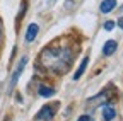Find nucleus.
Listing matches in <instances>:
<instances>
[{
  "label": "nucleus",
  "instance_id": "nucleus-1",
  "mask_svg": "<svg viewBox=\"0 0 123 121\" xmlns=\"http://www.w3.org/2000/svg\"><path fill=\"white\" fill-rule=\"evenodd\" d=\"M75 51L72 53L70 48H44L39 56V63L53 73H65L70 65Z\"/></svg>",
  "mask_w": 123,
  "mask_h": 121
},
{
  "label": "nucleus",
  "instance_id": "nucleus-2",
  "mask_svg": "<svg viewBox=\"0 0 123 121\" xmlns=\"http://www.w3.org/2000/svg\"><path fill=\"white\" fill-rule=\"evenodd\" d=\"M58 104H60V102H51V104L43 106V108L38 111V114H36V119H38V121H50V119L56 114Z\"/></svg>",
  "mask_w": 123,
  "mask_h": 121
},
{
  "label": "nucleus",
  "instance_id": "nucleus-3",
  "mask_svg": "<svg viewBox=\"0 0 123 121\" xmlns=\"http://www.w3.org/2000/svg\"><path fill=\"white\" fill-rule=\"evenodd\" d=\"M26 63H27V56H22V58H21V62H19V65H17V68H15V72L12 73V79H10V89L15 87V84H17V80H19V77H21V73H22V70H24V67H26Z\"/></svg>",
  "mask_w": 123,
  "mask_h": 121
},
{
  "label": "nucleus",
  "instance_id": "nucleus-4",
  "mask_svg": "<svg viewBox=\"0 0 123 121\" xmlns=\"http://www.w3.org/2000/svg\"><path fill=\"white\" fill-rule=\"evenodd\" d=\"M110 97H111V94L108 92V90H104L103 94H98L96 97H91V99H89V104H91V106H98V104H108Z\"/></svg>",
  "mask_w": 123,
  "mask_h": 121
},
{
  "label": "nucleus",
  "instance_id": "nucleus-5",
  "mask_svg": "<svg viewBox=\"0 0 123 121\" xmlns=\"http://www.w3.org/2000/svg\"><path fill=\"white\" fill-rule=\"evenodd\" d=\"M38 31H39V26L38 24H29V27H27V31H26V41L27 43H33L34 39H36V36H38Z\"/></svg>",
  "mask_w": 123,
  "mask_h": 121
},
{
  "label": "nucleus",
  "instance_id": "nucleus-6",
  "mask_svg": "<svg viewBox=\"0 0 123 121\" xmlns=\"http://www.w3.org/2000/svg\"><path fill=\"white\" fill-rule=\"evenodd\" d=\"M116 48H118V43H116L115 39L106 41L104 46H103V55H104V56H110V55H113V53L116 51Z\"/></svg>",
  "mask_w": 123,
  "mask_h": 121
},
{
  "label": "nucleus",
  "instance_id": "nucleus-7",
  "mask_svg": "<svg viewBox=\"0 0 123 121\" xmlns=\"http://www.w3.org/2000/svg\"><path fill=\"white\" fill-rule=\"evenodd\" d=\"M116 118V109L113 108V106H104V108H103V119L104 121H113Z\"/></svg>",
  "mask_w": 123,
  "mask_h": 121
},
{
  "label": "nucleus",
  "instance_id": "nucleus-8",
  "mask_svg": "<svg viewBox=\"0 0 123 121\" xmlns=\"http://www.w3.org/2000/svg\"><path fill=\"white\" fill-rule=\"evenodd\" d=\"M87 63H89V56H84V58H82V62H80V67L77 68V72L74 73V80H79V79L82 77V73H84L86 68H87Z\"/></svg>",
  "mask_w": 123,
  "mask_h": 121
},
{
  "label": "nucleus",
  "instance_id": "nucleus-9",
  "mask_svg": "<svg viewBox=\"0 0 123 121\" xmlns=\"http://www.w3.org/2000/svg\"><path fill=\"white\" fill-rule=\"evenodd\" d=\"M116 7V0H103L101 2V12L103 14H110Z\"/></svg>",
  "mask_w": 123,
  "mask_h": 121
},
{
  "label": "nucleus",
  "instance_id": "nucleus-10",
  "mask_svg": "<svg viewBox=\"0 0 123 121\" xmlns=\"http://www.w3.org/2000/svg\"><path fill=\"white\" fill-rule=\"evenodd\" d=\"M39 96L51 97V96H55V89L53 87H48V85H39Z\"/></svg>",
  "mask_w": 123,
  "mask_h": 121
},
{
  "label": "nucleus",
  "instance_id": "nucleus-11",
  "mask_svg": "<svg viewBox=\"0 0 123 121\" xmlns=\"http://www.w3.org/2000/svg\"><path fill=\"white\" fill-rule=\"evenodd\" d=\"M26 7H27V2H26V0H22V4H21V14L17 16V22H19V21L22 19V16L26 14Z\"/></svg>",
  "mask_w": 123,
  "mask_h": 121
},
{
  "label": "nucleus",
  "instance_id": "nucleus-12",
  "mask_svg": "<svg viewBox=\"0 0 123 121\" xmlns=\"http://www.w3.org/2000/svg\"><path fill=\"white\" fill-rule=\"evenodd\" d=\"M113 27H115V21H106L104 22V29H106V31H111Z\"/></svg>",
  "mask_w": 123,
  "mask_h": 121
},
{
  "label": "nucleus",
  "instance_id": "nucleus-13",
  "mask_svg": "<svg viewBox=\"0 0 123 121\" xmlns=\"http://www.w3.org/2000/svg\"><path fill=\"white\" fill-rule=\"evenodd\" d=\"M77 121H94V119H92L89 114H82V116H80L79 119H77Z\"/></svg>",
  "mask_w": 123,
  "mask_h": 121
},
{
  "label": "nucleus",
  "instance_id": "nucleus-14",
  "mask_svg": "<svg viewBox=\"0 0 123 121\" xmlns=\"http://www.w3.org/2000/svg\"><path fill=\"white\" fill-rule=\"evenodd\" d=\"M118 26L123 29V17H120V19H118Z\"/></svg>",
  "mask_w": 123,
  "mask_h": 121
},
{
  "label": "nucleus",
  "instance_id": "nucleus-15",
  "mask_svg": "<svg viewBox=\"0 0 123 121\" xmlns=\"http://www.w3.org/2000/svg\"><path fill=\"white\" fill-rule=\"evenodd\" d=\"M2 36H4V33H2V21H0V41H2Z\"/></svg>",
  "mask_w": 123,
  "mask_h": 121
}]
</instances>
